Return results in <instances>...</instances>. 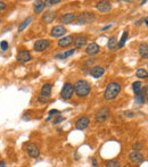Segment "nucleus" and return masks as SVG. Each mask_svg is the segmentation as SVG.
Returning a JSON list of instances; mask_svg holds the SVG:
<instances>
[{
	"label": "nucleus",
	"instance_id": "f8f14e48",
	"mask_svg": "<svg viewBox=\"0 0 148 167\" xmlns=\"http://www.w3.org/2000/svg\"><path fill=\"white\" fill-rule=\"evenodd\" d=\"M76 19V16H75V14H73V13H66V14L62 15L59 17V23H62V24H72L74 21Z\"/></svg>",
	"mask_w": 148,
	"mask_h": 167
},
{
	"label": "nucleus",
	"instance_id": "9d476101",
	"mask_svg": "<svg viewBox=\"0 0 148 167\" xmlns=\"http://www.w3.org/2000/svg\"><path fill=\"white\" fill-rule=\"evenodd\" d=\"M129 159H130V161L132 164H141L144 163L145 157L140 151H132L129 155Z\"/></svg>",
	"mask_w": 148,
	"mask_h": 167
},
{
	"label": "nucleus",
	"instance_id": "39448f33",
	"mask_svg": "<svg viewBox=\"0 0 148 167\" xmlns=\"http://www.w3.org/2000/svg\"><path fill=\"white\" fill-rule=\"evenodd\" d=\"M109 114H111V110H109L108 107L99 108L98 110H97V113H96V122L97 123L105 122L106 119L108 118Z\"/></svg>",
	"mask_w": 148,
	"mask_h": 167
},
{
	"label": "nucleus",
	"instance_id": "4468645a",
	"mask_svg": "<svg viewBox=\"0 0 148 167\" xmlns=\"http://www.w3.org/2000/svg\"><path fill=\"white\" fill-rule=\"evenodd\" d=\"M73 42H74V39H73L72 35L63 36V38L58 41V47H59V48H67V47H70Z\"/></svg>",
	"mask_w": 148,
	"mask_h": 167
},
{
	"label": "nucleus",
	"instance_id": "c9c22d12",
	"mask_svg": "<svg viewBox=\"0 0 148 167\" xmlns=\"http://www.w3.org/2000/svg\"><path fill=\"white\" fill-rule=\"evenodd\" d=\"M38 100H39L40 102H47V101H48V99H47V98H45V97H42V96H39V97H38Z\"/></svg>",
	"mask_w": 148,
	"mask_h": 167
},
{
	"label": "nucleus",
	"instance_id": "2f4dec72",
	"mask_svg": "<svg viewBox=\"0 0 148 167\" xmlns=\"http://www.w3.org/2000/svg\"><path fill=\"white\" fill-rule=\"evenodd\" d=\"M8 45H8L7 41H1V42H0V49H1L2 51H6V50H7Z\"/></svg>",
	"mask_w": 148,
	"mask_h": 167
},
{
	"label": "nucleus",
	"instance_id": "2eb2a0df",
	"mask_svg": "<svg viewBox=\"0 0 148 167\" xmlns=\"http://www.w3.org/2000/svg\"><path fill=\"white\" fill-rule=\"evenodd\" d=\"M105 73V68L102 66H94L90 68V75L95 79H99Z\"/></svg>",
	"mask_w": 148,
	"mask_h": 167
},
{
	"label": "nucleus",
	"instance_id": "cd10ccee",
	"mask_svg": "<svg viewBox=\"0 0 148 167\" xmlns=\"http://www.w3.org/2000/svg\"><path fill=\"white\" fill-rule=\"evenodd\" d=\"M128 38H129V32L128 31H124L123 34H122V38H121L120 42H119V48H123L124 45H125V42H127Z\"/></svg>",
	"mask_w": 148,
	"mask_h": 167
},
{
	"label": "nucleus",
	"instance_id": "473e14b6",
	"mask_svg": "<svg viewBox=\"0 0 148 167\" xmlns=\"http://www.w3.org/2000/svg\"><path fill=\"white\" fill-rule=\"evenodd\" d=\"M57 114H59V111L57 110V109H51V110L49 111V116H48L47 121H50V119H51V117H53L54 115H57Z\"/></svg>",
	"mask_w": 148,
	"mask_h": 167
},
{
	"label": "nucleus",
	"instance_id": "72a5a7b5",
	"mask_svg": "<svg viewBox=\"0 0 148 167\" xmlns=\"http://www.w3.org/2000/svg\"><path fill=\"white\" fill-rule=\"evenodd\" d=\"M132 148H133L134 151H139V150L142 149V144H141L140 142H136V143H133Z\"/></svg>",
	"mask_w": 148,
	"mask_h": 167
},
{
	"label": "nucleus",
	"instance_id": "37998d69",
	"mask_svg": "<svg viewBox=\"0 0 148 167\" xmlns=\"http://www.w3.org/2000/svg\"><path fill=\"white\" fill-rule=\"evenodd\" d=\"M141 22H142V21H137V22H136V25L140 26V25H141Z\"/></svg>",
	"mask_w": 148,
	"mask_h": 167
},
{
	"label": "nucleus",
	"instance_id": "58836bf2",
	"mask_svg": "<svg viewBox=\"0 0 148 167\" xmlns=\"http://www.w3.org/2000/svg\"><path fill=\"white\" fill-rule=\"evenodd\" d=\"M109 28H112V24H109V25H106V26H104V28H102V31H106V30H108Z\"/></svg>",
	"mask_w": 148,
	"mask_h": 167
},
{
	"label": "nucleus",
	"instance_id": "79ce46f5",
	"mask_svg": "<svg viewBox=\"0 0 148 167\" xmlns=\"http://www.w3.org/2000/svg\"><path fill=\"white\" fill-rule=\"evenodd\" d=\"M142 22H145V24L148 26V18H144V19H142Z\"/></svg>",
	"mask_w": 148,
	"mask_h": 167
},
{
	"label": "nucleus",
	"instance_id": "a211bd4d",
	"mask_svg": "<svg viewBox=\"0 0 148 167\" xmlns=\"http://www.w3.org/2000/svg\"><path fill=\"white\" fill-rule=\"evenodd\" d=\"M88 42V38L87 36H78L74 39V45H75V49H81L83 48Z\"/></svg>",
	"mask_w": 148,
	"mask_h": 167
},
{
	"label": "nucleus",
	"instance_id": "ea45409f",
	"mask_svg": "<svg viewBox=\"0 0 148 167\" xmlns=\"http://www.w3.org/2000/svg\"><path fill=\"white\" fill-rule=\"evenodd\" d=\"M0 167H7V165H6L4 160H0Z\"/></svg>",
	"mask_w": 148,
	"mask_h": 167
},
{
	"label": "nucleus",
	"instance_id": "20e7f679",
	"mask_svg": "<svg viewBox=\"0 0 148 167\" xmlns=\"http://www.w3.org/2000/svg\"><path fill=\"white\" fill-rule=\"evenodd\" d=\"M74 94V85L72 83H65L60 91V97L63 100H70Z\"/></svg>",
	"mask_w": 148,
	"mask_h": 167
},
{
	"label": "nucleus",
	"instance_id": "a878e982",
	"mask_svg": "<svg viewBox=\"0 0 148 167\" xmlns=\"http://www.w3.org/2000/svg\"><path fill=\"white\" fill-rule=\"evenodd\" d=\"M141 82L140 81H136V82H133L132 83V90H133V92H134V94L137 96L138 93H140L141 91H142V88H141Z\"/></svg>",
	"mask_w": 148,
	"mask_h": 167
},
{
	"label": "nucleus",
	"instance_id": "9b49d317",
	"mask_svg": "<svg viewBox=\"0 0 148 167\" xmlns=\"http://www.w3.org/2000/svg\"><path fill=\"white\" fill-rule=\"evenodd\" d=\"M96 8H97L98 11H100L102 14H106V13L111 11V9H112V4H111L109 1H99V2H97V5H96Z\"/></svg>",
	"mask_w": 148,
	"mask_h": 167
},
{
	"label": "nucleus",
	"instance_id": "49530a36",
	"mask_svg": "<svg viewBox=\"0 0 148 167\" xmlns=\"http://www.w3.org/2000/svg\"><path fill=\"white\" fill-rule=\"evenodd\" d=\"M147 70H148V65H147ZM147 72H148V71H147Z\"/></svg>",
	"mask_w": 148,
	"mask_h": 167
},
{
	"label": "nucleus",
	"instance_id": "6e6552de",
	"mask_svg": "<svg viewBox=\"0 0 148 167\" xmlns=\"http://www.w3.org/2000/svg\"><path fill=\"white\" fill-rule=\"evenodd\" d=\"M66 28L64 25H56L51 28V32H50V35L53 38H63L64 35L66 34Z\"/></svg>",
	"mask_w": 148,
	"mask_h": 167
},
{
	"label": "nucleus",
	"instance_id": "4c0bfd02",
	"mask_svg": "<svg viewBox=\"0 0 148 167\" xmlns=\"http://www.w3.org/2000/svg\"><path fill=\"white\" fill-rule=\"evenodd\" d=\"M124 114H125V116H129V117H132V116H133V113H132V111H125Z\"/></svg>",
	"mask_w": 148,
	"mask_h": 167
},
{
	"label": "nucleus",
	"instance_id": "1a4fd4ad",
	"mask_svg": "<svg viewBox=\"0 0 148 167\" xmlns=\"http://www.w3.org/2000/svg\"><path fill=\"white\" fill-rule=\"evenodd\" d=\"M90 124V119L87 116H81L80 118H78L75 121V129L80 130V131H83L89 126Z\"/></svg>",
	"mask_w": 148,
	"mask_h": 167
},
{
	"label": "nucleus",
	"instance_id": "aec40b11",
	"mask_svg": "<svg viewBox=\"0 0 148 167\" xmlns=\"http://www.w3.org/2000/svg\"><path fill=\"white\" fill-rule=\"evenodd\" d=\"M138 51H139V55H140L141 58L148 59V45L147 43H140V45H139V48H138Z\"/></svg>",
	"mask_w": 148,
	"mask_h": 167
},
{
	"label": "nucleus",
	"instance_id": "b1692460",
	"mask_svg": "<svg viewBox=\"0 0 148 167\" xmlns=\"http://www.w3.org/2000/svg\"><path fill=\"white\" fill-rule=\"evenodd\" d=\"M31 22H32V17H31V16H28V17L25 18L24 21H23L21 24L18 25V32H23V31H24L25 28H26L28 25L31 24Z\"/></svg>",
	"mask_w": 148,
	"mask_h": 167
},
{
	"label": "nucleus",
	"instance_id": "f257e3e1",
	"mask_svg": "<svg viewBox=\"0 0 148 167\" xmlns=\"http://www.w3.org/2000/svg\"><path fill=\"white\" fill-rule=\"evenodd\" d=\"M121 89H122V87L117 82H111V83H108L105 91H104V99L106 101H112L114 99H116L117 96L121 92Z\"/></svg>",
	"mask_w": 148,
	"mask_h": 167
},
{
	"label": "nucleus",
	"instance_id": "6ab92c4d",
	"mask_svg": "<svg viewBox=\"0 0 148 167\" xmlns=\"http://www.w3.org/2000/svg\"><path fill=\"white\" fill-rule=\"evenodd\" d=\"M55 18H56V13L55 11H47L46 14H43L42 16V22L46 23V24H50V23H53Z\"/></svg>",
	"mask_w": 148,
	"mask_h": 167
},
{
	"label": "nucleus",
	"instance_id": "de8ad7c7",
	"mask_svg": "<svg viewBox=\"0 0 148 167\" xmlns=\"http://www.w3.org/2000/svg\"><path fill=\"white\" fill-rule=\"evenodd\" d=\"M123 167H129V166H123Z\"/></svg>",
	"mask_w": 148,
	"mask_h": 167
},
{
	"label": "nucleus",
	"instance_id": "0eeeda50",
	"mask_svg": "<svg viewBox=\"0 0 148 167\" xmlns=\"http://www.w3.org/2000/svg\"><path fill=\"white\" fill-rule=\"evenodd\" d=\"M26 153H28L31 158H33V159L39 158V157H40L39 147L37 146L35 143H32V142L28 143V144H26Z\"/></svg>",
	"mask_w": 148,
	"mask_h": 167
},
{
	"label": "nucleus",
	"instance_id": "c03bdc74",
	"mask_svg": "<svg viewBox=\"0 0 148 167\" xmlns=\"http://www.w3.org/2000/svg\"><path fill=\"white\" fill-rule=\"evenodd\" d=\"M146 2H147L146 0H144V1H141V6H142V5H145V4H146Z\"/></svg>",
	"mask_w": 148,
	"mask_h": 167
},
{
	"label": "nucleus",
	"instance_id": "a18cd8bd",
	"mask_svg": "<svg viewBox=\"0 0 148 167\" xmlns=\"http://www.w3.org/2000/svg\"><path fill=\"white\" fill-rule=\"evenodd\" d=\"M0 23H1V17H0Z\"/></svg>",
	"mask_w": 148,
	"mask_h": 167
},
{
	"label": "nucleus",
	"instance_id": "bb28decb",
	"mask_svg": "<svg viewBox=\"0 0 148 167\" xmlns=\"http://www.w3.org/2000/svg\"><path fill=\"white\" fill-rule=\"evenodd\" d=\"M136 75H137V77L141 79V80L148 79V72L146 70H144V68H139V70H137V72H136Z\"/></svg>",
	"mask_w": 148,
	"mask_h": 167
},
{
	"label": "nucleus",
	"instance_id": "4be33fe9",
	"mask_svg": "<svg viewBox=\"0 0 148 167\" xmlns=\"http://www.w3.org/2000/svg\"><path fill=\"white\" fill-rule=\"evenodd\" d=\"M75 50H76V49L73 48V49H70V50H67V51L63 52V54H57V55L55 56V58H56V59H66V58L71 57L72 55H74Z\"/></svg>",
	"mask_w": 148,
	"mask_h": 167
},
{
	"label": "nucleus",
	"instance_id": "a19ab883",
	"mask_svg": "<svg viewBox=\"0 0 148 167\" xmlns=\"http://www.w3.org/2000/svg\"><path fill=\"white\" fill-rule=\"evenodd\" d=\"M92 165H94V167H97V161H96L95 158H92Z\"/></svg>",
	"mask_w": 148,
	"mask_h": 167
},
{
	"label": "nucleus",
	"instance_id": "f704fd0d",
	"mask_svg": "<svg viewBox=\"0 0 148 167\" xmlns=\"http://www.w3.org/2000/svg\"><path fill=\"white\" fill-rule=\"evenodd\" d=\"M6 8H7V5H6V2H4V1H0V13L6 11Z\"/></svg>",
	"mask_w": 148,
	"mask_h": 167
},
{
	"label": "nucleus",
	"instance_id": "c85d7f7f",
	"mask_svg": "<svg viewBox=\"0 0 148 167\" xmlns=\"http://www.w3.org/2000/svg\"><path fill=\"white\" fill-rule=\"evenodd\" d=\"M105 167H120V163L117 160H108L106 161Z\"/></svg>",
	"mask_w": 148,
	"mask_h": 167
},
{
	"label": "nucleus",
	"instance_id": "423d86ee",
	"mask_svg": "<svg viewBox=\"0 0 148 167\" xmlns=\"http://www.w3.org/2000/svg\"><path fill=\"white\" fill-rule=\"evenodd\" d=\"M50 47V41L49 40H47V39H40V40H37L34 42V45H33V49H34V51L37 52H42L45 50Z\"/></svg>",
	"mask_w": 148,
	"mask_h": 167
},
{
	"label": "nucleus",
	"instance_id": "f3484780",
	"mask_svg": "<svg viewBox=\"0 0 148 167\" xmlns=\"http://www.w3.org/2000/svg\"><path fill=\"white\" fill-rule=\"evenodd\" d=\"M51 90H53V85L50 83H46L43 84L42 88H41V91H40V96L49 99L50 96H51Z\"/></svg>",
	"mask_w": 148,
	"mask_h": 167
},
{
	"label": "nucleus",
	"instance_id": "f03ea898",
	"mask_svg": "<svg viewBox=\"0 0 148 167\" xmlns=\"http://www.w3.org/2000/svg\"><path fill=\"white\" fill-rule=\"evenodd\" d=\"M91 91V85L88 81L85 80H78L74 83V92L80 98L87 97Z\"/></svg>",
	"mask_w": 148,
	"mask_h": 167
},
{
	"label": "nucleus",
	"instance_id": "e433bc0d",
	"mask_svg": "<svg viewBox=\"0 0 148 167\" xmlns=\"http://www.w3.org/2000/svg\"><path fill=\"white\" fill-rule=\"evenodd\" d=\"M144 92H145V97H146V99H147V101H148V85H146Z\"/></svg>",
	"mask_w": 148,
	"mask_h": 167
},
{
	"label": "nucleus",
	"instance_id": "c756f323",
	"mask_svg": "<svg viewBox=\"0 0 148 167\" xmlns=\"http://www.w3.org/2000/svg\"><path fill=\"white\" fill-rule=\"evenodd\" d=\"M62 1L60 0H46L45 1V7H50V6H54V5H57V4H60Z\"/></svg>",
	"mask_w": 148,
	"mask_h": 167
},
{
	"label": "nucleus",
	"instance_id": "7c9ffc66",
	"mask_svg": "<svg viewBox=\"0 0 148 167\" xmlns=\"http://www.w3.org/2000/svg\"><path fill=\"white\" fill-rule=\"evenodd\" d=\"M64 121V117L60 114H57L56 115V117H55V119H54V122H53V124L54 125H56V124H59L60 122H63Z\"/></svg>",
	"mask_w": 148,
	"mask_h": 167
},
{
	"label": "nucleus",
	"instance_id": "7ed1b4c3",
	"mask_svg": "<svg viewBox=\"0 0 148 167\" xmlns=\"http://www.w3.org/2000/svg\"><path fill=\"white\" fill-rule=\"evenodd\" d=\"M75 21H76V23L80 25L90 24V23L96 21V16L94 13H90V11H83V13H81V14L76 17Z\"/></svg>",
	"mask_w": 148,
	"mask_h": 167
},
{
	"label": "nucleus",
	"instance_id": "5701e85b",
	"mask_svg": "<svg viewBox=\"0 0 148 167\" xmlns=\"http://www.w3.org/2000/svg\"><path fill=\"white\" fill-rule=\"evenodd\" d=\"M45 8V1H35L34 2V7H33V11H34V14H40L41 11H43Z\"/></svg>",
	"mask_w": 148,
	"mask_h": 167
},
{
	"label": "nucleus",
	"instance_id": "412c9836",
	"mask_svg": "<svg viewBox=\"0 0 148 167\" xmlns=\"http://www.w3.org/2000/svg\"><path fill=\"white\" fill-rule=\"evenodd\" d=\"M107 48L109 50H116L119 48V42H117L116 36H112V38L108 39V42H107Z\"/></svg>",
	"mask_w": 148,
	"mask_h": 167
},
{
	"label": "nucleus",
	"instance_id": "dca6fc26",
	"mask_svg": "<svg viewBox=\"0 0 148 167\" xmlns=\"http://www.w3.org/2000/svg\"><path fill=\"white\" fill-rule=\"evenodd\" d=\"M99 51H100V48H99V45H97L96 42L90 43V45L87 47V49H85V52H87V55L89 56H95L97 55V54H99Z\"/></svg>",
	"mask_w": 148,
	"mask_h": 167
},
{
	"label": "nucleus",
	"instance_id": "ddd939ff",
	"mask_svg": "<svg viewBox=\"0 0 148 167\" xmlns=\"http://www.w3.org/2000/svg\"><path fill=\"white\" fill-rule=\"evenodd\" d=\"M31 59H32V56L28 50H21L17 54V60L20 63H28Z\"/></svg>",
	"mask_w": 148,
	"mask_h": 167
},
{
	"label": "nucleus",
	"instance_id": "393cba45",
	"mask_svg": "<svg viewBox=\"0 0 148 167\" xmlns=\"http://www.w3.org/2000/svg\"><path fill=\"white\" fill-rule=\"evenodd\" d=\"M146 100V97H145V92L144 90L141 91L140 93H138L136 97H134V101H136V104L137 105H142Z\"/></svg>",
	"mask_w": 148,
	"mask_h": 167
}]
</instances>
